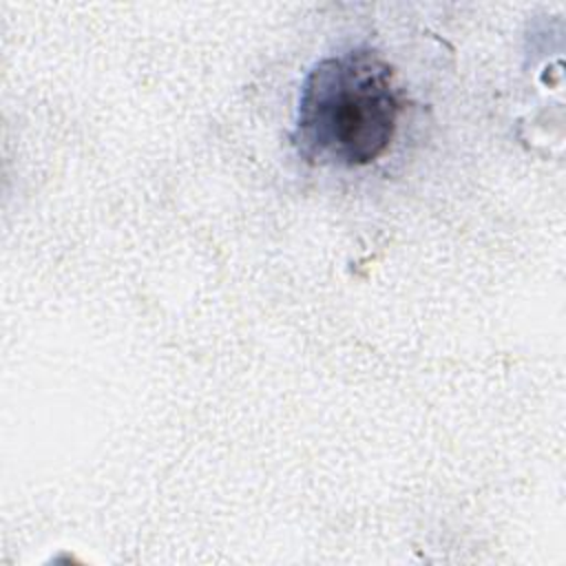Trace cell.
Returning <instances> with one entry per match:
<instances>
[{
    "instance_id": "1",
    "label": "cell",
    "mask_w": 566,
    "mask_h": 566,
    "mask_svg": "<svg viewBox=\"0 0 566 566\" xmlns=\"http://www.w3.org/2000/svg\"><path fill=\"white\" fill-rule=\"evenodd\" d=\"M400 95L389 62L356 46L316 62L303 80L292 146L312 166L360 168L391 144Z\"/></svg>"
}]
</instances>
